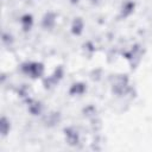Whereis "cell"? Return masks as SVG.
I'll use <instances>...</instances> for the list:
<instances>
[{"label":"cell","instance_id":"obj_1","mask_svg":"<svg viewBox=\"0 0 152 152\" xmlns=\"http://www.w3.org/2000/svg\"><path fill=\"white\" fill-rule=\"evenodd\" d=\"M23 70H24V72H26L31 77H39L43 74L44 69H43V65L40 63L30 62V63H26L23 65Z\"/></svg>","mask_w":152,"mask_h":152},{"label":"cell","instance_id":"obj_3","mask_svg":"<svg viewBox=\"0 0 152 152\" xmlns=\"http://www.w3.org/2000/svg\"><path fill=\"white\" fill-rule=\"evenodd\" d=\"M71 28H72V32H74L75 34H80V33L82 32V28H83V21L81 20V18L75 19V21H74Z\"/></svg>","mask_w":152,"mask_h":152},{"label":"cell","instance_id":"obj_5","mask_svg":"<svg viewBox=\"0 0 152 152\" xmlns=\"http://www.w3.org/2000/svg\"><path fill=\"white\" fill-rule=\"evenodd\" d=\"M91 1H96V0H91Z\"/></svg>","mask_w":152,"mask_h":152},{"label":"cell","instance_id":"obj_2","mask_svg":"<svg viewBox=\"0 0 152 152\" xmlns=\"http://www.w3.org/2000/svg\"><path fill=\"white\" fill-rule=\"evenodd\" d=\"M20 21H21V25H23L24 30H30V27L32 26V23H33L32 17H31L30 14H25V15H23L21 19H20Z\"/></svg>","mask_w":152,"mask_h":152},{"label":"cell","instance_id":"obj_4","mask_svg":"<svg viewBox=\"0 0 152 152\" xmlns=\"http://www.w3.org/2000/svg\"><path fill=\"white\" fill-rule=\"evenodd\" d=\"M71 1H72V2H77L78 0H71Z\"/></svg>","mask_w":152,"mask_h":152}]
</instances>
